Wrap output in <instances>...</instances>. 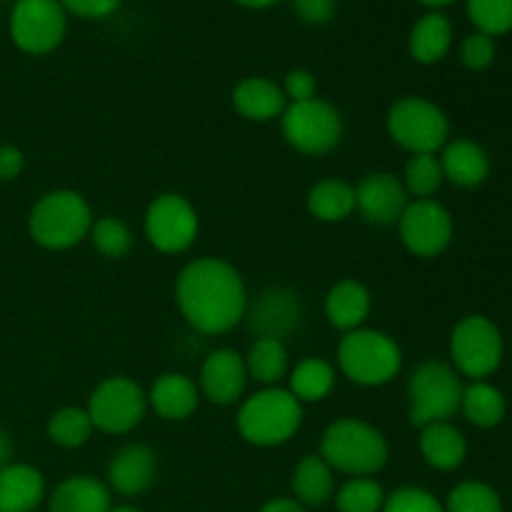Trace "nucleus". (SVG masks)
Instances as JSON below:
<instances>
[{
    "mask_svg": "<svg viewBox=\"0 0 512 512\" xmlns=\"http://www.w3.org/2000/svg\"><path fill=\"white\" fill-rule=\"evenodd\" d=\"M293 10L303 23L325 25L335 18L338 0H293Z\"/></svg>",
    "mask_w": 512,
    "mask_h": 512,
    "instance_id": "obj_40",
    "label": "nucleus"
},
{
    "mask_svg": "<svg viewBox=\"0 0 512 512\" xmlns=\"http://www.w3.org/2000/svg\"><path fill=\"white\" fill-rule=\"evenodd\" d=\"M503 335L485 315H468L450 335V360L458 375L470 380H485L503 363Z\"/></svg>",
    "mask_w": 512,
    "mask_h": 512,
    "instance_id": "obj_8",
    "label": "nucleus"
},
{
    "mask_svg": "<svg viewBox=\"0 0 512 512\" xmlns=\"http://www.w3.org/2000/svg\"><path fill=\"white\" fill-rule=\"evenodd\" d=\"M283 93L288 98V103H303V100L310 98H318V80L310 70L305 68H295L285 75V85H283Z\"/></svg>",
    "mask_w": 512,
    "mask_h": 512,
    "instance_id": "obj_39",
    "label": "nucleus"
},
{
    "mask_svg": "<svg viewBox=\"0 0 512 512\" xmlns=\"http://www.w3.org/2000/svg\"><path fill=\"white\" fill-rule=\"evenodd\" d=\"M385 490L373 478H350L335 493L338 512H380L385 505Z\"/></svg>",
    "mask_w": 512,
    "mask_h": 512,
    "instance_id": "obj_34",
    "label": "nucleus"
},
{
    "mask_svg": "<svg viewBox=\"0 0 512 512\" xmlns=\"http://www.w3.org/2000/svg\"><path fill=\"white\" fill-rule=\"evenodd\" d=\"M388 135L410 155L438 153L450 138V120L433 100L408 95L390 105L385 115Z\"/></svg>",
    "mask_w": 512,
    "mask_h": 512,
    "instance_id": "obj_6",
    "label": "nucleus"
},
{
    "mask_svg": "<svg viewBox=\"0 0 512 512\" xmlns=\"http://www.w3.org/2000/svg\"><path fill=\"white\" fill-rule=\"evenodd\" d=\"M93 228V210L75 190H50L28 215L30 238L48 250H68L83 243Z\"/></svg>",
    "mask_w": 512,
    "mask_h": 512,
    "instance_id": "obj_4",
    "label": "nucleus"
},
{
    "mask_svg": "<svg viewBox=\"0 0 512 512\" xmlns=\"http://www.w3.org/2000/svg\"><path fill=\"white\" fill-rule=\"evenodd\" d=\"M250 375L245 358L233 348H218L203 360L198 375V390L215 405H233L243 398Z\"/></svg>",
    "mask_w": 512,
    "mask_h": 512,
    "instance_id": "obj_15",
    "label": "nucleus"
},
{
    "mask_svg": "<svg viewBox=\"0 0 512 512\" xmlns=\"http://www.w3.org/2000/svg\"><path fill=\"white\" fill-rule=\"evenodd\" d=\"M110 512H143V510L135 508V505H113V510Z\"/></svg>",
    "mask_w": 512,
    "mask_h": 512,
    "instance_id": "obj_47",
    "label": "nucleus"
},
{
    "mask_svg": "<svg viewBox=\"0 0 512 512\" xmlns=\"http://www.w3.org/2000/svg\"><path fill=\"white\" fill-rule=\"evenodd\" d=\"M380 512H445V505L430 490L405 485V488H398L385 498Z\"/></svg>",
    "mask_w": 512,
    "mask_h": 512,
    "instance_id": "obj_37",
    "label": "nucleus"
},
{
    "mask_svg": "<svg viewBox=\"0 0 512 512\" xmlns=\"http://www.w3.org/2000/svg\"><path fill=\"white\" fill-rule=\"evenodd\" d=\"M290 485L303 508H323L335 495V470L320 455H305L295 465Z\"/></svg>",
    "mask_w": 512,
    "mask_h": 512,
    "instance_id": "obj_26",
    "label": "nucleus"
},
{
    "mask_svg": "<svg viewBox=\"0 0 512 512\" xmlns=\"http://www.w3.org/2000/svg\"><path fill=\"white\" fill-rule=\"evenodd\" d=\"M453 48V23L440 10H430L413 25L408 38L410 58L420 65H435Z\"/></svg>",
    "mask_w": 512,
    "mask_h": 512,
    "instance_id": "obj_25",
    "label": "nucleus"
},
{
    "mask_svg": "<svg viewBox=\"0 0 512 512\" xmlns=\"http://www.w3.org/2000/svg\"><path fill=\"white\" fill-rule=\"evenodd\" d=\"M45 500V478L28 463L0 470V512H35Z\"/></svg>",
    "mask_w": 512,
    "mask_h": 512,
    "instance_id": "obj_21",
    "label": "nucleus"
},
{
    "mask_svg": "<svg viewBox=\"0 0 512 512\" xmlns=\"http://www.w3.org/2000/svg\"><path fill=\"white\" fill-rule=\"evenodd\" d=\"M445 512H503V500L488 483L465 480L450 490Z\"/></svg>",
    "mask_w": 512,
    "mask_h": 512,
    "instance_id": "obj_35",
    "label": "nucleus"
},
{
    "mask_svg": "<svg viewBox=\"0 0 512 512\" xmlns=\"http://www.w3.org/2000/svg\"><path fill=\"white\" fill-rule=\"evenodd\" d=\"M88 238L93 248L108 260L125 258L133 248V230L128 228L125 220L113 218V215H103V218L93 220Z\"/></svg>",
    "mask_w": 512,
    "mask_h": 512,
    "instance_id": "obj_33",
    "label": "nucleus"
},
{
    "mask_svg": "<svg viewBox=\"0 0 512 512\" xmlns=\"http://www.w3.org/2000/svg\"><path fill=\"white\" fill-rule=\"evenodd\" d=\"M283 135L298 153L325 155L343 140V118L328 100L310 98L303 103H288L280 115Z\"/></svg>",
    "mask_w": 512,
    "mask_h": 512,
    "instance_id": "obj_9",
    "label": "nucleus"
},
{
    "mask_svg": "<svg viewBox=\"0 0 512 512\" xmlns=\"http://www.w3.org/2000/svg\"><path fill=\"white\" fill-rule=\"evenodd\" d=\"M113 510V493L105 483L93 475H73L65 478L53 490L48 512H110Z\"/></svg>",
    "mask_w": 512,
    "mask_h": 512,
    "instance_id": "obj_22",
    "label": "nucleus"
},
{
    "mask_svg": "<svg viewBox=\"0 0 512 512\" xmlns=\"http://www.w3.org/2000/svg\"><path fill=\"white\" fill-rule=\"evenodd\" d=\"M13 463V438L0 428V470Z\"/></svg>",
    "mask_w": 512,
    "mask_h": 512,
    "instance_id": "obj_44",
    "label": "nucleus"
},
{
    "mask_svg": "<svg viewBox=\"0 0 512 512\" xmlns=\"http://www.w3.org/2000/svg\"><path fill=\"white\" fill-rule=\"evenodd\" d=\"M243 320L248 323L250 333H255V340L270 338L285 343L303 325V300L290 288H268L253 303L248 300Z\"/></svg>",
    "mask_w": 512,
    "mask_h": 512,
    "instance_id": "obj_14",
    "label": "nucleus"
},
{
    "mask_svg": "<svg viewBox=\"0 0 512 512\" xmlns=\"http://www.w3.org/2000/svg\"><path fill=\"white\" fill-rule=\"evenodd\" d=\"M308 210L323 223H340L355 213V188L340 178H325L308 193Z\"/></svg>",
    "mask_w": 512,
    "mask_h": 512,
    "instance_id": "obj_27",
    "label": "nucleus"
},
{
    "mask_svg": "<svg viewBox=\"0 0 512 512\" xmlns=\"http://www.w3.org/2000/svg\"><path fill=\"white\" fill-rule=\"evenodd\" d=\"M175 300L183 318L198 333L223 335L243 323L248 290L230 263L220 258H195L180 270Z\"/></svg>",
    "mask_w": 512,
    "mask_h": 512,
    "instance_id": "obj_1",
    "label": "nucleus"
},
{
    "mask_svg": "<svg viewBox=\"0 0 512 512\" xmlns=\"http://www.w3.org/2000/svg\"><path fill=\"white\" fill-rule=\"evenodd\" d=\"M290 393L300 403H320L335 388V368L323 358H305L288 373Z\"/></svg>",
    "mask_w": 512,
    "mask_h": 512,
    "instance_id": "obj_30",
    "label": "nucleus"
},
{
    "mask_svg": "<svg viewBox=\"0 0 512 512\" xmlns=\"http://www.w3.org/2000/svg\"><path fill=\"white\" fill-rule=\"evenodd\" d=\"M120 3L123 0H60L65 13H73L85 20L108 18V15H113L120 8Z\"/></svg>",
    "mask_w": 512,
    "mask_h": 512,
    "instance_id": "obj_41",
    "label": "nucleus"
},
{
    "mask_svg": "<svg viewBox=\"0 0 512 512\" xmlns=\"http://www.w3.org/2000/svg\"><path fill=\"white\" fill-rule=\"evenodd\" d=\"M460 410H463L468 423H473L475 428L488 430L503 423L508 403H505V395L495 385H490L488 380H473L468 388H463Z\"/></svg>",
    "mask_w": 512,
    "mask_h": 512,
    "instance_id": "obj_28",
    "label": "nucleus"
},
{
    "mask_svg": "<svg viewBox=\"0 0 512 512\" xmlns=\"http://www.w3.org/2000/svg\"><path fill=\"white\" fill-rule=\"evenodd\" d=\"M245 368H248V375L255 383L265 385V388H275L290 373L288 348L280 340L258 338L250 345L248 355H245Z\"/></svg>",
    "mask_w": 512,
    "mask_h": 512,
    "instance_id": "obj_29",
    "label": "nucleus"
},
{
    "mask_svg": "<svg viewBox=\"0 0 512 512\" xmlns=\"http://www.w3.org/2000/svg\"><path fill=\"white\" fill-rule=\"evenodd\" d=\"M468 18L478 33L498 38L512 30V0H468Z\"/></svg>",
    "mask_w": 512,
    "mask_h": 512,
    "instance_id": "obj_36",
    "label": "nucleus"
},
{
    "mask_svg": "<svg viewBox=\"0 0 512 512\" xmlns=\"http://www.w3.org/2000/svg\"><path fill=\"white\" fill-rule=\"evenodd\" d=\"M93 430V420L85 408H60L48 420V438L65 450L83 448Z\"/></svg>",
    "mask_w": 512,
    "mask_h": 512,
    "instance_id": "obj_32",
    "label": "nucleus"
},
{
    "mask_svg": "<svg viewBox=\"0 0 512 512\" xmlns=\"http://www.w3.org/2000/svg\"><path fill=\"white\" fill-rule=\"evenodd\" d=\"M495 55H498V48H495V38L490 35L473 33L460 43V60L473 73L488 70L495 63Z\"/></svg>",
    "mask_w": 512,
    "mask_h": 512,
    "instance_id": "obj_38",
    "label": "nucleus"
},
{
    "mask_svg": "<svg viewBox=\"0 0 512 512\" xmlns=\"http://www.w3.org/2000/svg\"><path fill=\"white\" fill-rule=\"evenodd\" d=\"M25 168V158L15 145H0V183H10Z\"/></svg>",
    "mask_w": 512,
    "mask_h": 512,
    "instance_id": "obj_42",
    "label": "nucleus"
},
{
    "mask_svg": "<svg viewBox=\"0 0 512 512\" xmlns=\"http://www.w3.org/2000/svg\"><path fill=\"white\" fill-rule=\"evenodd\" d=\"M410 423L425 428L430 423L450 420L460 410L463 380L458 370L440 360H428L413 370L408 383Z\"/></svg>",
    "mask_w": 512,
    "mask_h": 512,
    "instance_id": "obj_7",
    "label": "nucleus"
},
{
    "mask_svg": "<svg viewBox=\"0 0 512 512\" xmlns=\"http://www.w3.org/2000/svg\"><path fill=\"white\" fill-rule=\"evenodd\" d=\"M198 403V385L183 373L160 375L148 393V405L163 420H188L198 410Z\"/></svg>",
    "mask_w": 512,
    "mask_h": 512,
    "instance_id": "obj_23",
    "label": "nucleus"
},
{
    "mask_svg": "<svg viewBox=\"0 0 512 512\" xmlns=\"http://www.w3.org/2000/svg\"><path fill=\"white\" fill-rule=\"evenodd\" d=\"M260 512H308L295 498H273L260 508Z\"/></svg>",
    "mask_w": 512,
    "mask_h": 512,
    "instance_id": "obj_43",
    "label": "nucleus"
},
{
    "mask_svg": "<svg viewBox=\"0 0 512 512\" xmlns=\"http://www.w3.org/2000/svg\"><path fill=\"white\" fill-rule=\"evenodd\" d=\"M400 180H403L408 195H413L415 200L433 198L445 183L443 165H440L438 153L410 155V160L405 163V173Z\"/></svg>",
    "mask_w": 512,
    "mask_h": 512,
    "instance_id": "obj_31",
    "label": "nucleus"
},
{
    "mask_svg": "<svg viewBox=\"0 0 512 512\" xmlns=\"http://www.w3.org/2000/svg\"><path fill=\"white\" fill-rule=\"evenodd\" d=\"M93 428L105 435H125L138 428L148 410V395L135 380L115 375L103 380L88 400Z\"/></svg>",
    "mask_w": 512,
    "mask_h": 512,
    "instance_id": "obj_10",
    "label": "nucleus"
},
{
    "mask_svg": "<svg viewBox=\"0 0 512 512\" xmlns=\"http://www.w3.org/2000/svg\"><path fill=\"white\" fill-rule=\"evenodd\" d=\"M238 433L245 443L275 448L293 438L303 425V403L285 388H263L243 400L238 410Z\"/></svg>",
    "mask_w": 512,
    "mask_h": 512,
    "instance_id": "obj_3",
    "label": "nucleus"
},
{
    "mask_svg": "<svg viewBox=\"0 0 512 512\" xmlns=\"http://www.w3.org/2000/svg\"><path fill=\"white\" fill-rule=\"evenodd\" d=\"M233 3L243 5V8H253V10H263V8H270V5L280 3V0H233Z\"/></svg>",
    "mask_w": 512,
    "mask_h": 512,
    "instance_id": "obj_45",
    "label": "nucleus"
},
{
    "mask_svg": "<svg viewBox=\"0 0 512 512\" xmlns=\"http://www.w3.org/2000/svg\"><path fill=\"white\" fill-rule=\"evenodd\" d=\"M370 308H373V298L360 280H340L325 295V318L333 328L343 330V333L363 328Z\"/></svg>",
    "mask_w": 512,
    "mask_h": 512,
    "instance_id": "obj_20",
    "label": "nucleus"
},
{
    "mask_svg": "<svg viewBox=\"0 0 512 512\" xmlns=\"http://www.w3.org/2000/svg\"><path fill=\"white\" fill-rule=\"evenodd\" d=\"M420 453L430 468L450 473L465 463L468 443L450 420H443V423H430L420 428Z\"/></svg>",
    "mask_w": 512,
    "mask_h": 512,
    "instance_id": "obj_24",
    "label": "nucleus"
},
{
    "mask_svg": "<svg viewBox=\"0 0 512 512\" xmlns=\"http://www.w3.org/2000/svg\"><path fill=\"white\" fill-rule=\"evenodd\" d=\"M158 478V455L145 443H128L110 458L108 488L123 498H135L153 488Z\"/></svg>",
    "mask_w": 512,
    "mask_h": 512,
    "instance_id": "obj_17",
    "label": "nucleus"
},
{
    "mask_svg": "<svg viewBox=\"0 0 512 512\" xmlns=\"http://www.w3.org/2000/svg\"><path fill=\"white\" fill-rule=\"evenodd\" d=\"M410 195L403 180L393 173H370L355 188V210L368 220L370 225H393L398 223L403 210L408 208Z\"/></svg>",
    "mask_w": 512,
    "mask_h": 512,
    "instance_id": "obj_16",
    "label": "nucleus"
},
{
    "mask_svg": "<svg viewBox=\"0 0 512 512\" xmlns=\"http://www.w3.org/2000/svg\"><path fill=\"white\" fill-rule=\"evenodd\" d=\"M338 368L350 383L363 388L388 385L403 368V350L383 330L358 328L343 335L338 345Z\"/></svg>",
    "mask_w": 512,
    "mask_h": 512,
    "instance_id": "obj_5",
    "label": "nucleus"
},
{
    "mask_svg": "<svg viewBox=\"0 0 512 512\" xmlns=\"http://www.w3.org/2000/svg\"><path fill=\"white\" fill-rule=\"evenodd\" d=\"M438 158L443 165L445 180L458 188H478L490 175L488 153L473 140H448Z\"/></svg>",
    "mask_w": 512,
    "mask_h": 512,
    "instance_id": "obj_19",
    "label": "nucleus"
},
{
    "mask_svg": "<svg viewBox=\"0 0 512 512\" xmlns=\"http://www.w3.org/2000/svg\"><path fill=\"white\" fill-rule=\"evenodd\" d=\"M233 105L243 118L255 120V123H268V120L280 118L285 113L288 98L275 80L263 78V75H250L233 88Z\"/></svg>",
    "mask_w": 512,
    "mask_h": 512,
    "instance_id": "obj_18",
    "label": "nucleus"
},
{
    "mask_svg": "<svg viewBox=\"0 0 512 512\" xmlns=\"http://www.w3.org/2000/svg\"><path fill=\"white\" fill-rule=\"evenodd\" d=\"M320 458L335 473L350 478H373L388 465L390 445L375 425L360 418H343L325 428L320 440Z\"/></svg>",
    "mask_w": 512,
    "mask_h": 512,
    "instance_id": "obj_2",
    "label": "nucleus"
},
{
    "mask_svg": "<svg viewBox=\"0 0 512 512\" xmlns=\"http://www.w3.org/2000/svg\"><path fill=\"white\" fill-rule=\"evenodd\" d=\"M145 238L165 255L185 253L195 243L200 220L188 198L180 193H163L145 210Z\"/></svg>",
    "mask_w": 512,
    "mask_h": 512,
    "instance_id": "obj_12",
    "label": "nucleus"
},
{
    "mask_svg": "<svg viewBox=\"0 0 512 512\" xmlns=\"http://www.w3.org/2000/svg\"><path fill=\"white\" fill-rule=\"evenodd\" d=\"M420 5H425V8H433V10H440L445 8V5H453L455 0H418Z\"/></svg>",
    "mask_w": 512,
    "mask_h": 512,
    "instance_id": "obj_46",
    "label": "nucleus"
},
{
    "mask_svg": "<svg viewBox=\"0 0 512 512\" xmlns=\"http://www.w3.org/2000/svg\"><path fill=\"white\" fill-rule=\"evenodd\" d=\"M8 28L23 53L48 55L63 43L68 13L60 0H15Z\"/></svg>",
    "mask_w": 512,
    "mask_h": 512,
    "instance_id": "obj_11",
    "label": "nucleus"
},
{
    "mask_svg": "<svg viewBox=\"0 0 512 512\" xmlns=\"http://www.w3.org/2000/svg\"><path fill=\"white\" fill-rule=\"evenodd\" d=\"M398 233L405 250L415 258H435L453 243V215L435 198L413 200L400 215Z\"/></svg>",
    "mask_w": 512,
    "mask_h": 512,
    "instance_id": "obj_13",
    "label": "nucleus"
}]
</instances>
